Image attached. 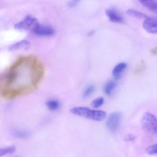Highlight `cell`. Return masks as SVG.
<instances>
[{
    "instance_id": "1",
    "label": "cell",
    "mask_w": 157,
    "mask_h": 157,
    "mask_svg": "<svg viewBox=\"0 0 157 157\" xmlns=\"http://www.w3.org/2000/svg\"><path fill=\"white\" fill-rule=\"evenodd\" d=\"M71 112L75 115L96 121H101L107 117V113L103 111L91 109L86 107L72 108L71 109Z\"/></svg>"
},
{
    "instance_id": "2",
    "label": "cell",
    "mask_w": 157,
    "mask_h": 157,
    "mask_svg": "<svg viewBox=\"0 0 157 157\" xmlns=\"http://www.w3.org/2000/svg\"><path fill=\"white\" fill-rule=\"evenodd\" d=\"M141 124L145 131L151 133H157V118L155 115L146 112L142 117Z\"/></svg>"
},
{
    "instance_id": "3",
    "label": "cell",
    "mask_w": 157,
    "mask_h": 157,
    "mask_svg": "<svg viewBox=\"0 0 157 157\" xmlns=\"http://www.w3.org/2000/svg\"><path fill=\"white\" fill-rule=\"evenodd\" d=\"M39 24L38 20L35 17L28 15L23 20L17 22L14 26L15 29L20 31H25L32 29Z\"/></svg>"
},
{
    "instance_id": "4",
    "label": "cell",
    "mask_w": 157,
    "mask_h": 157,
    "mask_svg": "<svg viewBox=\"0 0 157 157\" xmlns=\"http://www.w3.org/2000/svg\"><path fill=\"white\" fill-rule=\"evenodd\" d=\"M122 114L120 112H114L111 113L108 117L106 122V125L108 129L115 132L119 129L121 121Z\"/></svg>"
},
{
    "instance_id": "5",
    "label": "cell",
    "mask_w": 157,
    "mask_h": 157,
    "mask_svg": "<svg viewBox=\"0 0 157 157\" xmlns=\"http://www.w3.org/2000/svg\"><path fill=\"white\" fill-rule=\"evenodd\" d=\"M32 31L37 36L51 37L56 34L54 28L48 25L38 24L32 29Z\"/></svg>"
},
{
    "instance_id": "6",
    "label": "cell",
    "mask_w": 157,
    "mask_h": 157,
    "mask_svg": "<svg viewBox=\"0 0 157 157\" xmlns=\"http://www.w3.org/2000/svg\"><path fill=\"white\" fill-rule=\"evenodd\" d=\"M143 27L148 33L157 34V18L148 17L145 19Z\"/></svg>"
},
{
    "instance_id": "7",
    "label": "cell",
    "mask_w": 157,
    "mask_h": 157,
    "mask_svg": "<svg viewBox=\"0 0 157 157\" xmlns=\"http://www.w3.org/2000/svg\"><path fill=\"white\" fill-rule=\"evenodd\" d=\"M106 14L112 22L117 23H122L124 22V18L115 9L113 8L107 9L106 11Z\"/></svg>"
},
{
    "instance_id": "8",
    "label": "cell",
    "mask_w": 157,
    "mask_h": 157,
    "mask_svg": "<svg viewBox=\"0 0 157 157\" xmlns=\"http://www.w3.org/2000/svg\"><path fill=\"white\" fill-rule=\"evenodd\" d=\"M127 67V64L124 62L117 64L113 70V75L115 80H119L121 77L122 74Z\"/></svg>"
},
{
    "instance_id": "9",
    "label": "cell",
    "mask_w": 157,
    "mask_h": 157,
    "mask_svg": "<svg viewBox=\"0 0 157 157\" xmlns=\"http://www.w3.org/2000/svg\"><path fill=\"white\" fill-rule=\"evenodd\" d=\"M30 46V42L29 41L24 40L20 41L12 44L9 50L11 51H16L21 49H27Z\"/></svg>"
},
{
    "instance_id": "10",
    "label": "cell",
    "mask_w": 157,
    "mask_h": 157,
    "mask_svg": "<svg viewBox=\"0 0 157 157\" xmlns=\"http://www.w3.org/2000/svg\"><path fill=\"white\" fill-rule=\"evenodd\" d=\"M139 2L143 6L153 13L157 14V1L155 0H141Z\"/></svg>"
},
{
    "instance_id": "11",
    "label": "cell",
    "mask_w": 157,
    "mask_h": 157,
    "mask_svg": "<svg viewBox=\"0 0 157 157\" xmlns=\"http://www.w3.org/2000/svg\"><path fill=\"white\" fill-rule=\"evenodd\" d=\"M116 86V83L113 80L108 81L104 86V91L107 96H110Z\"/></svg>"
},
{
    "instance_id": "12",
    "label": "cell",
    "mask_w": 157,
    "mask_h": 157,
    "mask_svg": "<svg viewBox=\"0 0 157 157\" xmlns=\"http://www.w3.org/2000/svg\"><path fill=\"white\" fill-rule=\"evenodd\" d=\"M48 108L52 111L57 110L60 107V103L57 100H50L46 103Z\"/></svg>"
},
{
    "instance_id": "13",
    "label": "cell",
    "mask_w": 157,
    "mask_h": 157,
    "mask_svg": "<svg viewBox=\"0 0 157 157\" xmlns=\"http://www.w3.org/2000/svg\"><path fill=\"white\" fill-rule=\"evenodd\" d=\"M127 13L130 15L132 16L135 17L137 18H147V16L146 14L142 12H139L134 9H129L127 11Z\"/></svg>"
},
{
    "instance_id": "14",
    "label": "cell",
    "mask_w": 157,
    "mask_h": 157,
    "mask_svg": "<svg viewBox=\"0 0 157 157\" xmlns=\"http://www.w3.org/2000/svg\"><path fill=\"white\" fill-rule=\"evenodd\" d=\"M16 150V148L15 147L13 146L0 148V157L4 156L6 155L13 154L15 152Z\"/></svg>"
},
{
    "instance_id": "15",
    "label": "cell",
    "mask_w": 157,
    "mask_h": 157,
    "mask_svg": "<svg viewBox=\"0 0 157 157\" xmlns=\"http://www.w3.org/2000/svg\"><path fill=\"white\" fill-rule=\"evenodd\" d=\"M104 103V99L102 97L97 98L91 102V106L94 108H98L101 107Z\"/></svg>"
},
{
    "instance_id": "16",
    "label": "cell",
    "mask_w": 157,
    "mask_h": 157,
    "mask_svg": "<svg viewBox=\"0 0 157 157\" xmlns=\"http://www.w3.org/2000/svg\"><path fill=\"white\" fill-rule=\"evenodd\" d=\"M95 90V87L94 86L90 85L88 87L86 88L83 94V97L85 98L89 97L93 93Z\"/></svg>"
},
{
    "instance_id": "17",
    "label": "cell",
    "mask_w": 157,
    "mask_h": 157,
    "mask_svg": "<svg viewBox=\"0 0 157 157\" xmlns=\"http://www.w3.org/2000/svg\"><path fill=\"white\" fill-rule=\"evenodd\" d=\"M146 151L150 155H157V144L148 147L146 149Z\"/></svg>"
},
{
    "instance_id": "18",
    "label": "cell",
    "mask_w": 157,
    "mask_h": 157,
    "mask_svg": "<svg viewBox=\"0 0 157 157\" xmlns=\"http://www.w3.org/2000/svg\"><path fill=\"white\" fill-rule=\"evenodd\" d=\"M14 135L17 138H25L28 137L29 134L28 132L23 131H16L14 133Z\"/></svg>"
},
{
    "instance_id": "19",
    "label": "cell",
    "mask_w": 157,
    "mask_h": 157,
    "mask_svg": "<svg viewBox=\"0 0 157 157\" xmlns=\"http://www.w3.org/2000/svg\"><path fill=\"white\" fill-rule=\"evenodd\" d=\"M136 138V137L133 135H128L124 137V139L126 142H132L134 141Z\"/></svg>"
},
{
    "instance_id": "20",
    "label": "cell",
    "mask_w": 157,
    "mask_h": 157,
    "mask_svg": "<svg viewBox=\"0 0 157 157\" xmlns=\"http://www.w3.org/2000/svg\"><path fill=\"white\" fill-rule=\"evenodd\" d=\"M77 3H78L77 1H71V2H69L68 5L70 7H74V6H76Z\"/></svg>"
}]
</instances>
